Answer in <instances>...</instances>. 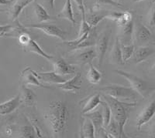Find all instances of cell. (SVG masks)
Here are the masks:
<instances>
[{
	"label": "cell",
	"mask_w": 155,
	"mask_h": 138,
	"mask_svg": "<svg viewBox=\"0 0 155 138\" xmlns=\"http://www.w3.org/2000/svg\"><path fill=\"white\" fill-rule=\"evenodd\" d=\"M80 137L82 138H94L95 137V127L88 117L83 116L81 123L80 129Z\"/></svg>",
	"instance_id": "obj_19"
},
{
	"label": "cell",
	"mask_w": 155,
	"mask_h": 138,
	"mask_svg": "<svg viewBox=\"0 0 155 138\" xmlns=\"http://www.w3.org/2000/svg\"><path fill=\"white\" fill-rule=\"evenodd\" d=\"M81 83L82 80L81 78V74L77 73L72 78L68 79L63 83L58 84V87L66 92L76 93L81 89Z\"/></svg>",
	"instance_id": "obj_9"
},
{
	"label": "cell",
	"mask_w": 155,
	"mask_h": 138,
	"mask_svg": "<svg viewBox=\"0 0 155 138\" xmlns=\"http://www.w3.org/2000/svg\"><path fill=\"white\" fill-rule=\"evenodd\" d=\"M100 94L95 93V94L90 95L88 97L83 99L79 102L81 106V114H85L95 110L99 104H101Z\"/></svg>",
	"instance_id": "obj_10"
},
{
	"label": "cell",
	"mask_w": 155,
	"mask_h": 138,
	"mask_svg": "<svg viewBox=\"0 0 155 138\" xmlns=\"http://www.w3.org/2000/svg\"><path fill=\"white\" fill-rule=\"evenodd\" d=\"M155 114V98L147 106L137 118V127L140 130L142 126L148 122L154 116Z\"/></svg>",
	"instance_id": "obj_11"
},
{
	"label": "cell",
	"mask_w": 155,
	"mask_h": 138,
	"mask_svg": "<svg viewBox=\"0 0 155 138\" xmlns=\"http://www.w3.org/2000/svg\"><path fill=\"white\" fill-rule=\"evenodd\" d=\"M5 35V34H0V37H2V36H3Z\"/></svg>",
	"instance_id": "obj_42"
},
{
	"label": "cell",
	"mask_w": 155,
	"mask_h": 138,
	"mask_svg": "<svg viewBox=\"0 0 155 138\" xmlns=\"http://www.w3.org/2000/svg\"><path fill=\"white\" fill-rule=\"evenodd\" d=\"M47 2H48L49 7L51 8V9H54V7L55 0H47Z\"/></svg>",
	"instance_id": "obj_38"
},
{
	"label": "cell",
	"mask_w": 155,
	"mask_h": 138,
	"mask_svg": "<svg viewBox=\"0 0 155 138\" xmlns=\"http://www.w3.org/2000/svg\"><path fill=\"white\" fill-rule=\"evenodd\" d=\"M102 96L104 98L105 101L109 104L112 111V117L118 123L119 126L121 130L122 137H126L124 133V127L128 118L129 110L131 107L137 106V103L131 102V103H126L125 101H121L107 94H102Z\"/></svg>",
	"instance_id": "obj_2"
},
{
	"label": "cell",
	"mask_w": 155,
	"mask_h": 138,
	"mask_svg": "<svg viewBox=\"0 0 155 138\" xmlns=\"http://www.w3.org/2000/svg\"><path fill=\"white\" fill-rule=\"evenodd\" d=\"M141 1H143V0H133V2H141Z\"/></svg>",
	"instance_id": "obj_41"
},
{
	"label": "cell",
	"mask_w": 155,
	"mask_h": 138,
	"mask_svg": "<svg viewBox=\"0 0 155 138\" xmlns=\"http://www.w3.org/2000/svg\"><path fill=\"white\" fill-rule=\"evenodd\" d=\"M95 58H97V55L95 49H84L74 55V60L80 64H90Z\"/></svg>",
	"instance_id": "obj_16"
},
{
	"label": "cell",
	"mask_w": 155,
	"mask_h": 138,
	"mask_svg": "<svg viewBox=\"0 0 155 138\" xmlns=\"http://www.w3.org/2000/svg\"><path fill=\"white\" fill-rule=\"evenodd\" d=\"M121 50H122V56L123 59L125 63L128 60H130L133 56L134 52V44H129V45H124L121 44Z\"/></svg>",
	"instance_id": "obj_30"
},
{
	"label": "cell",
	"mask_w": 155,
	"mask_h": 138,
	"mask_svg": "<svg viewBox=\"0 0 155 138\" xmlns=\"http://www.w3.org/2000/svg\"><path fill=\"white\" fill-rule=\"evenodd\" d=\"M155 50L149 46H144V45H141L137 49L134 50V54L132 56L133 62L137 64L140 63L146 60L148 57H150L153 53H154Z\"/></svg>",
	"instance_id": "obj_17"
},
{
	"label": "cell",
	"mask_w": 155,
	"mask_h": 138,
	"mask_svg": "<svg viewBox=\"0 0 155 138\" xmlns=\"http://www.w3.org/2000/svg\"><path fill=\"white\" fill-rule=\"evenodd\" d=\"M58 18L59 19H65L68 20L72 25H75V19L73 13L72 5H71V0H66L65 4L64 5L63 9L58 14Z\"/></svg>",
	"instance_id": "obj_24"
},
{
	"label": "cell",
	"mask_w": 155,
	"mask_h": 138,
	"mask_svg": "<svg viewBox=\"0 0 155 138\" xmlns=\"http://www.w3.org/2000/svg\"><path fill=\"white\" fill-rule=\"evenodd\" d=\"M102 107V114H103V127H106L108 124L111 121L112 119V111L110 107L106 101L101 102Z\"/></svg>",
	"instance_id": "obj_29"
},
{
	"label": "cell",
	"mask_w": 155,
	"mask_h": 138,
	"mask_svg": "<svg viewBox=\"0 0 155 138\" xmlns=\"http://www.w3.org/2000/svg\"><path fill=\"white\" fill-rule=\"evenodd\" d=\"M134 36L136 42L140 45L147 43L153 38V35L150 30L140 21L134 23Z\"/></svg>",
	"instance_id": "obj_6"
},
{
	"label": "cell",
	"mask_w": 155,
	"mask_h": 138,
	"mask_svg": "<svg viewBox=\"0 0 155 138\" xmlns=\"http://www.w3.org/2000/svg\"><path fill=\"white\" fill-rule=\"evenodd\" d=\"M26 28H34L37 30H41L44 32V33L47 34L50 36H53L58 38L59 39L62 40L63 42L66 41V37H67V32L65 30L61 29L59 26H56L54 24H51V23H39L37 24H30L25 26Z\"/></svg>",
	"instance_id": "obj_5"
},
{
	"label": "cell",
	"mask_w": 155,
	"mask_h": 138,
	"mask_svg": "<svg viewBox=\"0 0 155 138\" xmlns=\"http://www.w3.org/2000/svg\"><path fill=\"white\" fill-rule=\"evenodd\" d=\"M74 2L77 4V6L81 12V13H85V6H84V3H83V0H74Z\"/></svg>",
	"instance_id": "obj_35"
},
{
	"label": "cell",
	"mask_w": 155,
	"mask_h": 138,
	"mask_svg": "<svg viewBox=\"0 0 155 138\" xmlns=\"http://www.w3.org/2000/svg\"><path fill=\"white\" fill-rule=\"evenodd\" d=\"M114 72L127 80L131 87L143 98H147L155 91V84L148 82L134 74L121 70H116Z\"/></svg>",
	"instance_id": "obj_3"
},
{
	"label": "cell",
	"mask_w": 155,
	"mask_h": 138,
	"mask_svg": "<svg viewBox=\"0 0 155 138\" xmlns=\"http://www.w3.org/2000/svg\"><path fill=\"white\" fill-rule=\"evenodd\" d=\"M37 77L40 79V80L44 82L48 83L53 84H61L65 82L68 79L64 77V76L59 75L56 74L54 71L51 72H37L36 71Z\"/></svg>",
	"instance_id": "obj_13"
},
{
	"label": "cell",
	"mask_w": 155,
	"mask_h": 138,
	"mask_svg": "<svg viewBox=\"0 0 155 138\" xmlns=\"http://www.w3.org/2000/svg\"><path fill=\"white\" fill-rule=\"evenodd\" d=\"M23 48L24 49L25 51H27V52H31L36 53L38 56H42L43 58L46 59L48 60H52L54 59V56L49 55L48 53H47L45 51L43 50L42 48L39 45V44L36 42L35 40H34L33 39H30V41L27 42L25 45H23Z\"/></svg>",
	"instance_id": "obj_21"
},
{
	"label": "cell",
	"mask_w": 155,
	"mask_h": 138,
	"mask_svg": "<svg viewBox=\"0 0 155 138\" xmlns=\"http://www.w3.org/2000/svg\"><path fill=\"white\" fill-rule=\"evenodd\" d=\"M34 12L39 23H45L52 19L46 9L43 7V5L37 2H34Z\"/></svg>",
	"instance_id": "obj_27"
},
{
	"label": "cell",
	"mask_w": 155,
	"mask_h": 138,
	"mask_svg": "<svg viewBox=\"0 0 155 138\" xmlns=\"http://www.w3.org/2000/svg\"><path fill=\"white\" fill-rule=\"evenodd\" d=\"M34 1V0H16L10 9V18L12 21H16L24 8Z\"/></svg>",
	"instance_id": "obj_22"
},
{
	"label": "cell",
	"mask_w": 155,
	"mask_h": 138,
	"mask_svg": "<svg viewBox=\"0 0 155 138\" xmlns=\"http://www.w3.org/2000/svg\"><path fill=\"white\" fill-rule=\"evenodd\" d=\"M21 103L20 94H17L16 96L10 99L3 103H0V114L6 115L13 112Z\"/></svg>",
	"instance_id": "obj_20"
},
{
	"label": "cell",
	"mask_w": 155,
	"mask_h": 138,
	"mask_svg": "<svg viewBox=\"0 0 155 138\" xmlns=\"http://www.w3.org/2000/svg\"><path fill=\"white\" fill-rule=\"evenodd\" d=\"M110 61L114 64L121 65L124 63L123 56H122L121 42H120L119 37H116L113 49L110 52Z\"/></svg>",
	"instance_id": "obj_23"
},
{
	"label": "cell",
	"mask_w": 155,
	"mask_h": 138,
	"mask_svg": "<svg viewBox=\"0 0 155 138\" xmlns=\"http://www.w3.org/2000/svg\"><path fill=\"white\" fill-rule=\"evenodd\" d=\"M20 94V99L21 103H24L26 106H33L35 103L36 95L34 92L30 88L25 86V85H22L21 93Z\"/></svg>",
	"instance_id": "obj_25"
},
{
	"label": "cell",
	"mask_w": 155,
	"mask_h": 138,
	"mask_svg": "<svg viewBox=\"0 0 155 138\" xmlns=\"http://www.w3.org/2000/svg\"><path fill=\"white\" fill-rule=\"evenodd\" d=\"M99 90L121 101H134L137 100L138 96V93L131 86L126 87L122 85L116 84L105 86L100 88Z\"/></svg>",
	"instance_id": "obj_4"
},
{
	"label": "cell",
	"mask_w": 155,
	"mask_h": 138,
	"mask_svg": "<svg viewBox=\"0 0 155 138\" xmlns=\"http://www.w3.org/2000/svg\"><path fill=\"white\" fill-rule=\"evenodd\" d=\"M154 117H155V114H154Z\"/></svg>",
	"instance_id": "obj_43"
},
{
	"label": "cell",
	"mask_w": 155,
	"mask_h": 138,
	"mask_svg": "<svg viewBox=\"0 0 155 138\" xmlns=\"http://www.w3.org/2000/svg\"><path fill=\"white\" fill-rule=\"evenodd\" d=\"M44 118L48 121L54 137L63 136L69 119V110L66 103L61 100L51 101L45 110Z\"/></svg>",
	"instance_id": "obj_1"
},
{
	"label": "cell",
	"mask_w": 155,
	"mask_h": 138,
	"mask_svg": "<svg viewBox=\"0 0 155 138\" xmlns=\"http://www.w3.org/2000/svg\"><path fill=\"white\" fill-rule=\"evenodd\" d=\"M20 135L22 137L33 138L35 137L36 133L33 127L23 126L20 127Z\"/></svg>",
	"instance_id": "obj_31"
},
{
	"label": "cell",
	"mask_w": 155,
	"mask_h": 138,
	"mask_svg": "<svg viewBox=\"0 0 155 138\" xmlns=\"http://www.w3.org/2000/svg\"><path fill=\"white\" fill-rule=\"evenodd\" d=\"M83 116L88 117V119L93 124L95 127V135H106V137H108L107 133L106 132L104 127H103V114H102V108L96 110H92L91 112L83 114Z\"/></svg>",
	"instance_id": "obj_7"
},
{
	"label": "cell",
	"mask_w": 155,
	"mask_h": 138,
	"mask_svg": "<svg viewBox=\"0 0 155 138\" xmlns=\"http://www.w3.org/2000/svg\"><path fill=\"white\" fill-rule=\"evenodd\" d=\"M21 77L23 78L25 84H28V85H33V86H36L37 87L41 88H51L48 86H44V84L41 83L40 79L37 77L36 71L32 70L30 67H27L23 70L21 73Z\"/></svg>",
	"instance_id": "obj_14"
},
{
	"label": "cell",
	"mask_w": 155,
	"mask_h": 138,
	"mask_svg": "<svg viewBox=\"0 0 155 138\" xmlns=\"http://www.w3.org/2000/svg\"><path fill=\"white\" fill-rule=\"evenodd\" d=\"M16 0H0V5H9L14 3Z\"/></svg>",
	"instance_id": "obj_37"
},
{
	"label": "cell",
	"mask_w": 155,
	"mask_h": 138,
	"mask_svg": "<svg viewBox=\"0 0 155 138\" xmlns=\"http://www.w3.org/2000/svg\"><path fill=\"white\" fill-rule=\"evenodd\" d=\"M148 23L150 26H155V0L150 7L148 15Z\"/></svg>",
	"instance_id": "obj_34"
},
{
	"label": "cell",
	"mask_w": 155,
	"mask_h": 138,
	"mask_svg": "<svg viewBox=\"0 0 155 138\" xmlns=\"http://www.w3.org/2000/svg\"><path fill=\"white\" fill-rule=\"evenodd\" d=\"M98 5H109L116 6V7L124 8L123 5L116 2V0H94Z\"/></svg>",
	"instance_id": "obj_33"
},
{
	"label": "cell",
	"mask_w": 155,
	"mask_h": 138,
	"mask_svg": "<svg viewBox=\"0 0 155 138\" xmlns=\"http://www.w3.org/2000/svg\"><path fill=\"white\" fill-rule=\"evenodd\" d=\"M120 28L121 30V33H120V36L118 37L121 44H124V45L131 44V41L133 40V36H134V21L131 20L127 24L121 26Z\"/></svg>",
	"instance_id": "obj_18"
},
{
	"label": "cell",
	"mask_w": 155,
	"mask_h": 138,
	"mask_svg": "<svg viewBox=\"0 0 155 138\" xmlns=\"http://www.w3.org/2000/svg\"><path fill=\"white\" fill-rule=\"evenodd\" d=\"M88 70L87 72L86 78L89 83L92 84L99 83L102 80V74L100 71L97 70L92 65V63L88 64Z\"/></svg>",
	"instance_id": "obj_26"
},
{
	"label": "cell",
	"mask_w": 155,
	"mask_h": 138,
	"mask_svg": "<svg viewBox=\"0 0 155 138\" xmlns=\"http://www.w3.org/2000/svg\"><path fill=\"white\" fill-rule=\"evenodd\" d=\"M109 13V11L92 9L88 12V13H85V19L90 26L92 27H95L102 19L107 18Z\"/></svg>",
	"instance_id": "obj_15"
},
{
	"label": "cell",
	"mask_w": 155,
	"mask_h": 138,
	"mask_svg": "<svg viewBox=\"0 0 155 138\" xmlns=\"http://www.w3.org/2000/svg\"><path fill=\"white\" fill-rule=\"evenodd\" d=\"M151 137H154L155 138V124L153 126L151 130V132H150V135Z\"/></svg>",
	"instance_id": "obj_39"
},
{
	"label": "cell",
	"mask_w": 155,
	"mask_h": 138,
	"mask_svg": "<svg viewBox=\"0 0 155 138\" xmlns=\"http://www.w3.org/2000/svg\"><path fill=\"white\" fill-rule=\"evenodd\" d=\"M54 71L61 76L71 75L75 74V68L63 58H58L54 62Z\"/></svg>",
	"instance_id": "obj_12"
},
{
	"label": "cell",
	"mask_w": 155,
	"mask_h": 138,
	"mask_svg": "<svg viewBox=\"0 0 155 138\" xmlns=\"http://www.w3.org/2000/svg\"><path fill=\"white\" fill-rule=\"evenodd\" d=\"M28 119L30 121V122L31 123L32 127H34V130H35L36 135H37V137H42V134H41V129L38 126V122H37V120L36 119L34 116H28Z\"/></svg>",
	"instance_id": "obj_32"
},
{
	"label": "cell",
	"mask_w": 155,
	"mask_h": 138,
	"mask_svg": "<svg viewBox=\"0 0 155 138\" xmlns=\"http://www.w3.org/2000/svg\"><path fill=\"white\" fill-rule=\"evenodd\" d=\"M109 39V33L103 32L96 39L95 42V52H96L97 58L99 60V66L101 67L103 63V60L106 56V51H107L108 44Z\"/></svg>",
	"instance_id": "obj_8"
},
{
	"label": "cell",
	"mask_w": 155,
	"mask_h": 138,
	"mask_svg": "<svg viewBox=\"0 0 155 138\" xmlns=\"http://www.w3.org/2000/svg\"><path fill=\"white\" fill-rule=\"evenodd\" d=\"M105 130L108 135V137H122L120 126H119L118 123L116 122L113 117H112L111 121L108 124V126L105 127Z\"/></svg>",
	"instance_id": "obj_28"
},
{
	"label": "cell",
	"mask_w": 155,
	"mask_h": 138,
	"mask_svg": "<svg viewBox=\"0 0 155 138\" xmlns=\"http://www.w3.org/2000/svg\"><path fill=\"white\" fill-rule=\"evenodd\" d=\"M151 71L153 72V73H154V74H155V63H153V66H152V67H151Z\"/></svg>",
	"instance_id": "obj_40"
},
{
	"label": "cell",
	"mask_w": 155,
	"mask_h": 138,
	"mask_svg": "<svg viewBox=\"0 0 155 138\" xmlns=\"http://www.w3.org/2000/svg\"><path fill=\"white\" fill-rule=\"evenodd\" d=\"M12 26L11 25H6V26H0V34H5V33L12 30Z\"/></svg>",
	"instance_id": "obj_36"
}]
</instances>
